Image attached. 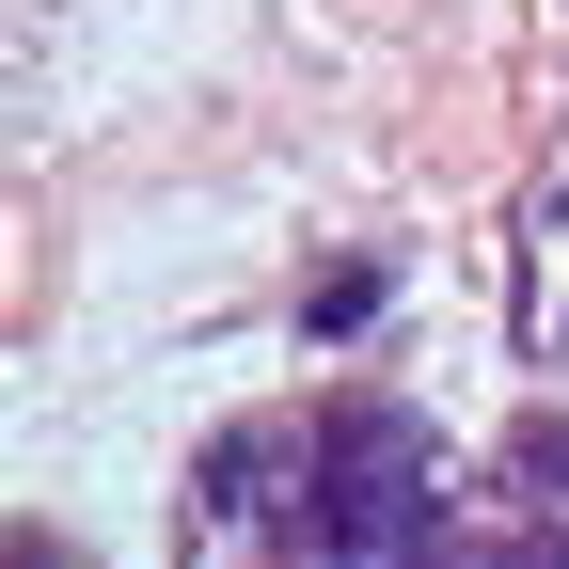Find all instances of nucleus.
<instances>
[{
	"mask_svg": "<svg viewBox=\"0 0 569 569\" xmlns=\"http://www.w3.org/2000/svg\"><path fill=\"white\" fill-rule=\"evenodd\" d=\"M301 522L317 553H396V538H427L443 507H427V427L411 411H348L332 443H301Z\"/></svg>",
	"mask_w": 569,
	"mask_h": 569,
	"instance_id": "nucleus-1",
	"label": "nucleus"
},
{
	"mask_svg": "<svg viewBox=\"0 0 569 569\" xmlns=\"http://www.w3.org/2000/svg\"><path fill=\"white\" fill-rule=\"evenodd\" d=\"M507 490H538V507L569 522V411H538L522 443H507Z\"/></svg>",
	"mask_w": 569,
	"mask_h": 569,
	"instance_id": "nucleus-2",
	"label": "nucleus"
}]
</instances>
